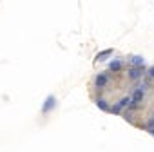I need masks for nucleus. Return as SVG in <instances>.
<instances>
[{"instance_id":"1","label":"nucleus","mask_w":154,"mask_h":152,"mask_svg":"<svg viewBox=\"0 0 154 152\" xmlns=\"http://www.w3.org/2000/svg\"><path fill=\"white\" fill-rule=\"evenodd\" d=\"M143 98H145V91H143L141 87H136V89H134V93H132V100H131L129 109H131V111L138 109V105L143 102Z\"/></svg>"},{"instance_id":"2","label":"nucleus","mask_w":154,"mask_h":152,"mask_svg":"<svg viewBox=\"0 0 154 152\" xmlns=\"http://www.w3.org/2000/svg\"><path fill=\"white\" fill-rule=\"evenodd\" d=\"M131 100H132V96H123L114 107H111V112H114V114H118V112H122V109L123 107H129L131 105Z\"/></svg>"},{"instance_id":"3","label":"nucleus","mask_w":154,"mask_h":152,"mask_svg":"<svg viewBox=\"0 0 154 152\" xmlns=\"http://www.w3.org/2000/svg\"><path fill=\"white\" fill-rule=\"evenodd\" d=\"M107 84H109V74H107V72H98L96 78H94V85H96L98 89H103Z\"/></svg>"},{"instance_id":"4","label":"nucleus","mask_w":154,"mask_h":152,"mask_svg":"<svg viewBox=\"0 0 154 152\" xmlns=\"http://www.w3.org/2000/svg\"><path fill=\"white\" fill-rule=\"evenodd\" d=\"M127 74H129V78H131V80H134V82H136V80H141V76H143V69H141V67H131Z\"/></svg>"},{"instance_id":"5","label":"nucleus","mask_w":154,"mask_h":152,"mask_svg":"<svg viewBox=\"0 0 154 152\" xmlns=\"http://www.w3.org/2000/svg\"><path fill=\"white\" fill-rule=\"evenodd\" d=\"M111 54H112V49H105V51H102V53L96 54V60H98V62H103V60H107Z\"/></svg>"},{"instance_id":"6","label":"nucleus","mask_w":154,"mask_h":152,"mask_svg":"<svg viewBox=\"0 0 154 152\" xmlns=\"http://www.w3.org/2000/svg\"><path fill=\"white\" fill-rule=\"evenodd\" d=\"M96 105H98L102 111H107V112H111V107L107 105V102H105L103 98H98V100H96Z\"/></svg>"},{"instance_id":"7","label":"nucleus","mask_w":154,"mask_h":152,"mask_svg":"<svg viewBox=\"0 0 154 152\" xmlns=\"http://www.w3.org/2000/svg\"><path fill=\"white\" fill-rule=\"evenodd\" d=\"M109 69H111V71H120V69H122V60L111 62V63H109Z\"/></svg>"},{"instance_id":"8","label":"nucleus","mask_w":154,"mask_h":152,"mask_svg":"<svg viewBox=\"0 0 154 152\" xmlns=\"http://www.w3.org/2000/svg\"><path fill=\"white\" fill-rule=\"evenodd\" d=\"M143 63H145V60H143L141 56H134V58H132V65H134V67H143Z\"/></svg>"},{"instance_id":"9","label":"nucleus","mask_w":154,"mask_h":152,"mask_svg":"<svg viewBox=\"0 0 154 152\" xmlns=\"http://www.w3.org/2000/svg\"><path fill=\"white\" fill-rule=\"evenodd\" d=\"M51 105H53V96H49V98H47V105H45V107H44V112H47V111H49V107H51Z\"/></svg>"},{"instance_id":"10","label":"nucleus","mask_w":154,"mask_h":152,"mask_svg":"<svg viewBox=\"0 0 154 152\" xmlns=\"http://www.w3.org/2000/svg\"><path fill=\"white\" fill-rule=\"evenodd\" d=\"M147 74H149V78H154V67H149Z\"/></svg>"},{"instance_id":"11","label":"nucleus","mask_w":154,"mask_h":152,"mask_svg":"<svg viewBox=\"0 0 154 152\" xmlns=\"http://www.w3.org/2000/svg\"><path fill=\"white\" fill-rule=\"evenodd\" d=\"M149 134H150V136H154V129H149Z\"/></svg>"}]
</instances>
